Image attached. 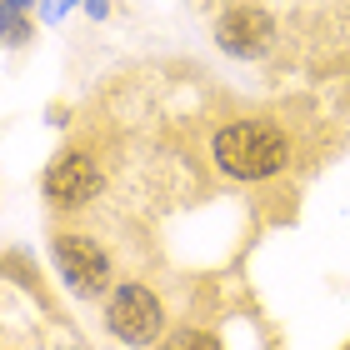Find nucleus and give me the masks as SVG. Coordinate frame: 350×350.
Instances as JSON below:
<instances>
[{"instance_id": "obj_1", "label": "nucleus", "mask_w": 350, "mask_h": 350, "mask_svg": "<svg viewBox=\"0 0 350 350\" xmlns=\"http://www.w3.org/2000/svg\"><path fill=\"white\" fill-rule=\"evenodd\" d=\"M291 161V140L270 120H235L215 135V165L235 180H265Z\"/></svg>"}, {"instance_id": "obj_2", "label": "nucleus", "mask_w": 350, "mask_h": 350, "mask_svg": "<svg viewBox=\"0 0 350 350\" xmlns=\"http://www.w3.org/2000/svg\"><path fill=\"white\" fill-rule=\"evenodd\" d=\"M55 265H60V275L70 280V291H81V295H100L110 285V260L85 235H60L55 241Z\"/></svg>"}, {"instance_id": "obj_3", "label": "nucleus", "mask_w": 350, "mask_h": 350, "mask_svg": "<svg viewBox=\"0 0 350 350\" xmlns=\"http://www.w3.org/2000/svg\"><path fill=\"white\" fill-rule=\"evenodd\" d=\"M110 330L125 340H150L161 330V300H155L146 285H125L110 300Z\"/></svg>"}, {"instance_id": "obj_4", "label": "nucleus", "mask_w": 350, "mask_h": 350, "mask_svg": "<svg viewBox=\"0 0 350 350\" xmlns=\"http://www.w3.org/2000/svg\"><path fill=\"white\" fill-rule=\"evenodd\" d=\"M95 185H100V170L90 165V155H66V161H55L51 175H45V196L55 205H81L95 196Z\"/></svg>"}, {"instance_id": "obj_5", "label": "nucleus", "mask_w": 350, "mask_h": 350, "mask_svg": "<svg viewBox=\"0 0 350 350\" xmlns=\"http://www.w3.org/2000/svg\"><path fill=\"white\" fill-rule=\"evenodd\" d=\"M220 45H226L230 55H260L270 36H275V25H270V15L256 10V5H241V10H230L226 21H220Z\"/></svg>"}]
</instances>
